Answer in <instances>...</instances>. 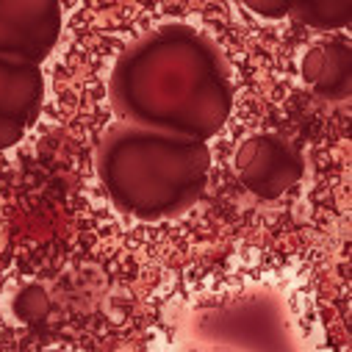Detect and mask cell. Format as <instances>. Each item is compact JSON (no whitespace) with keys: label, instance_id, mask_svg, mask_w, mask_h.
I'll return each mask as SVG.
<instances>
[{"label":"cell","instance_id":"1","mask_svg":"<svg viewBox=\"0 0 352 352\" xmlns=\"http://www.w3.org/2000/svg\"><path fill=\"white\" fill-rule=\"evenodd\" d=\"M109 92L125 125L206 144L233 111L228 56L208 34L184 23L133 39L111 69Z\"/></svg>","mask_w":352,"mask_h":352},{"label":"cell","instance_id":"2","mask_svg":"<svg viewBox=\"0 0 352 352\" xmlns=\"http://www.w3.org/2000/svg\"><path fill=\"white\" fill-rule=\"evenodd\" d=\"M211 150L161 131L120 125L98 150V181L106 197L142 222L186 214L206 192Z\"/></svg>","mask_w":352,"mask_h":352},{"label":"cell","instance_id":"3","mask_svg":"<svg viewBox=\"0 0 352 352\" xmlns=\"http://www.w3.org/2000/svg\"><path fill=\"white\" fill-rule=\"evenodd\" d=\"M233 166L241 186L261 200L289 195L305 175L302 153L278 133H255L244 139L233 155Z\"/></svg>","mask_w":352,"mask_h":352},{"label":"cell","instance_id":"4","mask_svg":"<svg viewBox=\"0 0 352 352\" xmlns=\"http://www.w3.org/2000/svg\"><path fill=\"white\" fill-rule=\"evenodd\" d=\"M61 36V6L56 0H0V58L47 61Z\"/></svg>","mask_w":352,"mask_h":352},{"label":"cell","instance_id":"5","mask_svg":"<svg viewBox=\"0 0 352 352\" xmlns=\"http://www.w3.org/2000/svg\"><path fill=\"white\" fill-rule=\"evenodd\" d=\"M45 100V75L36 64L0 58V150L25 139Z\"/></svg>","mask_w":352,"mask_h":352},{"label":"cell","instance_id":"6","mask_svg":"<svg viewBox=\"0 0 352 352\" xmlns=\"http://www.w3.org/2000/svg\"><path fill=\"white\" fill-rule=\"evenodd\" d=\"M300 75L311 95L330 103H344L352 92V45L346 39L316 42L305 50Z\"/></svg>","mask_w":352,"mask_h":352},{"label":"cell","instance_id":"7","mask_svg":"<svg viewBox=\"0 0 352 352\" xmlns=\"http://www.w3.org/2000/svg\"><path fill=\"white\" fill-rule=\"evenodd\" d=\"M292 17L316 31H338L352 20V3L349 0H305V3H292Z\"/></svg>","mask_w":352,"mask_h":352},{"label":"cell","instance_id":"8","mask_svg":"<svg viewBox=\"0 0 352 352\" xmlns=\"http://www.w3.org/2000/svg\"><path fill=\"white\" fill-rule=\"evenodd\" d=\"M292 3L294 0H270V3H263V0H250V3H244V9L267 17V20H283L292 14Z\"/></svg>","mask_w":352,"mask_h":352},{"label":"cell","instance_id":"9","mask_svg":"<svg viewBox=\"0 0 352 352\" xmlns=\"http://www.w3.org/2000/svg\"><path fill=\"white\" fill-rule=\"evenodd\" d=\"M45 352H67V349H45Z\"/></svg>","mask_w":352,"mask_h":352}]
</instances>
